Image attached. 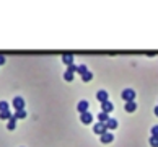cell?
Masks as SVG:
<instances>
[{"label":"cell","mask_w":158,"mask_h":147,"mask_svg":"<svg viewBox=\"0 0 158 147\" xmlns=\"http://www.w3.org/2000/svg\"><path fill=\"white\" fill-rule=\"evenodd\" d=\"M150 145L152 147H158V137L156 136H152L150 137Z\"/></svg>","instance_id":"obj_19"},{"label":"cell","mask_w":158,"mask_h":147,"mask_svg":"<svg viewBox=\"0 0 158 147\" xmlns=\"http://www.w3.org/2000/svg\"><path fill=\"white\" fill-rule=\"evenodd\" d=\"M121 98L126 101V103H129V101H135V92L132 88H126V90H122Z\"/></svg>","instance_id":"obj_1"},{"label":"cell","mask_w":158,"mask_h":147,"mask_svg":"<svg viewBox=\"0 0 158 147\" xmlns=\"http://www.w3.org/2000/svg\"><path fill=\"white\" fill-rule=\"evenodd\" d=\"M67 70H69V72H72V74H75V72H78V65L72 64V65H69V67H67Z\"/></svg>","instance_id":"obj_20"},{"label":"cell","mask_w":158,"mask_h":147,"mask_svg":"<svg viewBox=\"0 0 158 147\" xmlns=\"http://www.w3.org/2000/svg\"><path fill=\"white\" fill-rule=\"evenodd\" d=\"M99 141H101V142H103V144H109V142H112V141H114V136H112V132H106V134H103V136H101V137H99Z\"/></svg>","instance_id":"obj_5"},{"label":"cell","mask_w":158,"mask_h":147,"mask_svg":"<svg viewBox=\"0 0 158 147\" xmlns=\"http://www.w3.org/2000/svg\"><path fill=\"white\" fill-rule=\"evenodd\" d=\"M153 113H155V116H158V106H155V111Z\"/></svg>","instance_id":"obj_24"},{"label":"cell","mask_w":158,"mask_h":147,"mask_svg":"<svg viewBox=\"0 0 158 147\" xmlns=\"http://www.w3.org/2000/svg\"><path fill=\"white\" fill-rule=\"evenodd\" d=\"M77 110L80 111V115H82V113H87V111H88V101H87V100H82V101H78V105H77Z\"/></svg>","instance_id":"obj_7"},{"label":"cell","mask_w":158,"mask_h":147,"mask_svg":"<svg viewBox=\"0 0 158 147\" xmlns=\"http://www.w3.org/2000/svg\"><path fill=\"white\" fill-rule=\"evenodd\" d=\"M101 108H103L104 113H108V115H109V113L114 110V105H112L111 101H104V103H101Z\"/></svg>","instance_id":"obj_8"},{"label":"cell","mask_w":158,"mask_h":147,"mask_svg":"<svg viewBox=\"0 0 158 147\" xmlns=\"http://www.w3.org/2000/svg\"><path fill=\"white\" fill-rule=\"evenodd\" d=\"M80 121L83 123V124H90V123H91L93 121V116H91V113H82V115H80Z\"/></svg>","instance_id":"obj_6"},{"label":"cell","mask_w":158,"mask_h":147,"mask_svg":"<svg viewBox=\"0 0 158 147\" xmlns=\"http://www.w3.org/2000/svg\"><path fill=\"white\" fill-rule=\"evenodd\" d=\"M12 118H13V115H12V113H10V110L8 111H2V113H0V120H12Z\"/></svg>","instance_id":"obj_13"},{"label":"cell","mask_w":158,"mask_h":147,"mask_svg":"<svg viewBox=\"0 0 158 147\" xmlns=\"http://www.w3.org/2000/svg\"><path fill=\"white\" fill-rule=\"evenodd\" d=\"M13 118H15V120H25V118H26V111H25V110L16 111L15 115H13Z\"/></svg>","instance_id":"obj_14"},{"label":"cell","mask_w":158,"mask_h":147,"mask_svg":"<svg viewBox=\"0 0 158 147\" xmlns=\"http://www.w3.org/2000/svg\"><path fill=\"white\" fill-rule=\"evenodd\" d=\"M7 128L10 129V131H13V129L16 128V120H15V118H12V120H8V123H7Z\"/></svg>","instance_id":"obj_15"},{"label":"cell","mask_w":158,"mask_h":147,"mask_svg":"<svg viewBox=\"0 0 158 147\" xmlns=\"http://www.w3.org/2000/svg\"><path fill=\"white\" fill-rule=\"evenodd\" d=\"M13 108H15L16 111L25 110V100L21 98V97H15V98H13Z\"/></svg>","instance_id":"obj_3"},{"label":"cell","mask_w":158,"mask_h":147,"mask_svg":"<svg viewBox=\"0 0 158 147\" xmlns=\"http://www.w3.org/2000/svg\"><path fill=\"white\" fill-rule=\"evenodd\" d=\"M93 131L96 132V134H99V136L106 134V132H108V128H106V123H99V121H98V123L93 126Z\"/></svg>","instance_id":"obj_2"},{"label":"cell","mask_w":158,"mask_h":147,"mask_svg":"<svg viewBox=\"0 0 158 147\" xmlns=\"http://www.w3.org/2000/svg\"><path fill=\"white\" fill-rule=\"evenodd\" d=\"M98 120H99V123H108L109 115H108V113H104V111H101L99 115H98Z\"/></svg>","instance_id":"obj_12"},{"label":"cell","mask_w":158,"mask_h":147,"mask_svg":"<svg viewBox=\"0 0 158 147\" xmlns=\"http://www.w3.org/2000/svg\"><path fill=\"white\" fill-rule=\"evenodd\" d=\"M2 64H5V56L0 54V65H2Z\"/></svg>","instance_id":"obj_23"},{"label":"cell","mask_w":158,"mask_h":147,"mask_svg":"<svg viewBox=\"0 0 158 147\" xmlns=\"http://www.w3.org/2000/svg\"><path fill=\"white\" fill-rule=\"evenodd\" d=\"M87 72H88L87 65H78V74H80V75H83V74H87Z\"/></svg>","instance_id":"obj_21"},{"label":"cell","mask_w":158,"mask_h":147,"mask_svg":"<svg viewBox=\"0 0 158 147\" xmlns=\"http://www.w3.org/2000/svg\"><path fill=\"white\" fill-rule=\"evenodd\" d=\"M64 80L72 82V80H73V74H72V72H69V70H65V72H64Z\"/></svg>","instance_id":"obj_17"},{"label":"cell","mask_w":158,"mask_h":147,"mask_svg":"<svg viewBox=\"0 0 158 147\" xmlns=\"http://www.w3.org/2000/svg\"><path fill=\"white\" fill-rule=\"evenodd\" d=\"M106 128H108V131H109V129H116V128H117V120H114V118H109L108 123H106Z\"/></svg>","instance_id":"obj_11"},{"label":"cell","mask_w":158,"mask_h":147,"mask_svg":"<svg viewBox=\"0 0 158 147\" xmlns=\"http://www.w3.org/2000/svg\"><path fill=\"white\" fill-rule=\"evenodd\" d=\"M96 100L101 101V103H104V101H109V95L106 90H99V92H96Z\"/></svg>","instance_id":"obj_4"},{"label":"cell","mask_w":158,"mask_h":147,"mask_svg":"<svg viewBox=\"0 0 158 147\" xmlns=\"http://www.w3.org/2000/svg\"><path fill=\"white\" fill-rule=\"evenodd\" d=\"M152 136H156V137H158V124H155V126L153 128H152Z\"/></svg>","instance_id":"obj_22"},{"label":"cell","mask_w":158,"mask_h":147,"mask_svg":"<svg viewBox=\"0 0 158 147\" xmlns=\"http://www.w3.org/2000/svg\"><path fill=\"white\" fill-rule=\"evenodd\" d=\"M91 78H93V74L90 72V70H88L87 74H83V75H82V80H83V82H90Z\"/></svg>","instance_id":"obj_16"},{"label":"cell","mask_w":158,"mask_h":147,"mask_svg":"<svg viewBox=\"0 0 158 147\" xmlns=\"http://www.w3.org/2000/svg\"><path fill=\"white\" fill-rule=\"evenodd\" d=\"M2 111H8V103L5 100L0 101V113H2Z\"/></svg>","instance_id":"obj_18"},{"label":"cell","mask_w":158,"mask_h":147,"mask_svg":"<svg viewBox=\"0 0 158 147\" xmlns=\"http://www.w3.org/2000/svg\"><path fill=\"white\" fill-rule=\"evenodd\" d=\"M124 108H126L127 113H134L135 110H137V103H135V101H129V103H126Z\"/></svg>","instance_id":"obj_10"},{"label":"cell","mask_w":158,"mask_h":147,"mask_svg":"<svg viewBox=\"0 0 158 147\" xmlns=\"http://www.w3.org/2000/svg\"><path fill=\"white\" fill-rule=\"evenodd\" d=\"M62 62H64L67 67L72 65L73 64V56L72 54H64V56H62Z\"/></svg>","instance_id":"obj_9"}]
</instances>
